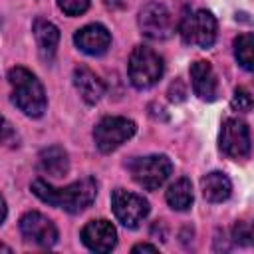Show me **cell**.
Returning a JSON list of instances; mask_svg holds the SVG:
<instances>
[{
	"label": "cell",
	"mask_w": 254,
	"mask_h": 254,
	"mask_svg": "<svg viewBox=\"0 0 254 254\" xmlns=\"http://www.w3.org/2000/svg\"><path fill=\"white\" fill-rule=\"evenodd\" d=\"M20 232L28 242L42 246V248H50L58 242L56 224L48 216L36 210H30L20 218Z\"/></svg>",
	"instance_id": "30bf717a"
},
{
	"label": "cell",
	"mask_w": 254,
	"mask_h": 254,
	"mask_svg": "<svg viewBox=\"0 0 254 254\" xmlns=\"http://www.w3.org/2000/svg\"><path fill=\"white\" fill-rule=\"evenodd\" d=\"M81 242L91 252H111L117 244V230L109 220H91L81 230Z\"/></svg>",
	"instance_id": "8fae6325"
},
{
	"label": "cell",
	"mask_w": 254,
	"mask_h": 254,
	"mask_svg": "<svg viewBox=\"0 0 254 254\" xmlns=\"http://www.w3.org/2000/svg\"><path fill=\"white\" fill-rule=\"evenodd\" d=\"M200 187H202V196L208 202H222L232 192L230 179L220 171H212V173L204 175L202 181H200Z\"/></svg>",
	"instance_id": "9a60e30c"
},
{
	"label": "cell",
	"mask_w": 254,
	"mask_h": 254,
	"mask_svg": "<svg viewBox=\"0 0 254 254\" xmlns=\"http://www.w3.org/2000/svg\"><path fill=\"white\" fill-rule=\"evenodd\" d=\"M75 46L89 56H101L107 52L109 44H111V34L105 26L101 24H87L81 30L75 32L73 36Z\"/></svg>",
	"instance_id": "7c38bea8"
},
{
	"label": "cell",
	"mask_w": 254,
	"mask_h": 254,
	"mask_svg": "<svg viewBox=\"0 0 254 254\" xmlns=\"http://www.w3.org/2000/svg\"><path fill=\"white\" fill-rule=\"evenodd\" d=\"M58 6L67 16H79L89 8V0H58Z\"/></svg>",
	"instance_id": "44dd1931"
},
{
	"label": "cell",
	"mask_w": 254,
	"mask_h": 254,
	"mask_svg": "<svg viewBox=\"0 0 254 254\" xmlns=\"http://www.w3.org/2000/svg\"><path fill=\"white\" fill-rule=\"evenodd\" d=\"M127 69L129 79L137 89H149L163 75V58L147 46H137L129 56Z\"/></svg>",
	"instance_id": "3957f363"
},
{
	"label": "cell",
	"mask_w": 254,
	"mask_h": 254,
	"mask_svg": "<svg viewBox=\"0 0 254 254\" xmlns=\"http://www.w3.org/2000/svg\"><path fill=\"white\" fill-rule=\"evenodd\" d=\"M171 171H173V163L165 155H147L129 161V173L133 181L147 190L159 189L169 179Z\"/></svg>",
	"instance_id": "277c9868"
},
{
	"label": "cell",
	"mask_w": 254,
	"mask_h": 254,
	"mask_svg": "<svg viewBox=\"0 0 254 254\" xmlns=\"http://www.w3.org/2000/svg\"><path fill=\"white\" fill-rule=\"evenodd\" d=\"M181 36L185 44L210 48L216 40V18L208 10H196L181 20Z\"/></svg>",
	"instance_id": "5b68a950"
},
{
	"label": "cell",
	"mask_w": 254,
	"mask_h": 254,
	"mask_svg": "<svg viewBox=\"0 0 254 254\" xmlns=\"http://www.w3.org/2000/svg\"><path fill=\"white\" fill-rule=\"evenodd\" d=\"M234 56L244 69L250 71L254 67V36L252 34L244 32L234 40Z\"/></svg>",
	"instance_id": "d6986e66"
},
{
	"label": "cell",
	"mask_w": 254,
	"mask_h": 254,
	"mask_svg": "<svg viewBox=\"0 0 254 254\" xmlns=\"http://www.w3.org/2000/svg\"><path fill=\"white\" fill-rule=\"evenodd\" d=\"M220 151L230 159H246L250 155V131L248 125L240 119H226L218 137Z\"/></svg>",
	"instance_id": "9c48e42d"
},
{
	"label": "cell",
	"mask_w": 254,
	"mask_h": 254,
	"mask_svg": "<svg viewBox=\"0 0 254 254\" xmlns=\"http://www.w3.org/2000/svg\"><path fill=\"white\" fill-rule=\"evenodd\" d=\"M32 192L40 200H44L56 208H64L65 212L75 214V212H81L83 208H87L95 200L97 183L93 177H83L67 187L58 189V187L46 183L44 179H36L32 183Z\"/></svg>",
	"instance_id": "6da1fadb"
},
{
	"label": "cell",
	"mask_w": 254,
	"mask_h": 254,
	"mask_svg": "<svg viewBox=\"0 0 254 254\" xmlns=\"http://www.w3.org/2000/svg\"><path fill=\"white\" fill-rule=\"evenodd\" d=\"M6 214H8V208H6V200H4V196L0 194V224L6 220Z\"/></svg>",
	"instance_id": "d4e9b609"
},
{
	"label": "cell",
	"mask_w": 254,
	"mask_h": 254,
	"mask_svg": "<svg viewBox=\"0 0 254 254\" xmlns=\"http://www.w3.org/2000/svg\"><path fill=\"white\" fill-rule=\"evenodd\" d=\"M135 133V123L127 117H103L93 129L95 147L101 153H111Z\"/></svg>",
	"instance_id": "8992f818"
},
{
	"label": "cell",
	"mask_w": 254,
	"mask_h": 254,
	"mask_svg": "<svg viewBox=\"0 0 254 254\" xmlns=\"http://www.w3.org/2000/svg\"><path fill=\"white\" fill-rule=\"evenodd\" d=\"M0 252H12V248H10V246H6V244H2V242H0Z\"/></svg>",
	"instance_id": "484cf974"
},
{
	"label": "cell",
	"mask_w": 254,
	"mask_h": 254,
	"mask_svg": "<svg viewBox=\"0 0 254 254\" xmlns=\"http://www.w3.org/2000/svg\"><path fill=\"white\" fill-rule=\"evenodd\" d=\"M131 252L133 254H137V252H157V246H151V244H135L131 248Z\"/></svg>",
	"instance_id": "cb8c5ba5"
},
{
	"label": "cell",
	"mask_w": 254,
	"mask_h": 254,
	"mask_svg": "<svg viewBox=\"0 0 254 254\" xmlns=\"http://www.w3.org/2000/svg\"><path fill=\"white\" fill-rule=\"evenodd\" d=\"M190 83L194 93L204 99V101H214L216 93H218V83H216V75L214 69L208 62L198 60L190 65Z\"/></svg>",
	"instance_id": "4fadbf2b"
},
{
	"label": "cell",
	"mask_w": 254,
	"mask_h": 254,
	"mask_svg": "<svg viewBox=\"0 0 254 254\" xmlns=\"http://www.w3.org/2000/svg\"><path fill=\"white\" fill-rule=\"evenodd\" d=\"M67 169H69V159H67V153L60 145L42 149V153H40V171L42 173L60 179L67 173Z\"/></svg>",
	"instance_id": "2e32d148"
},
{
	"label": "cell",
	"mask_w": 254,
	"mask_h": 254,
	"mask_svg": "<svg viewBox=\"0 0 254 254\" xmlns=\"http://www.w3.org/2000/svg\"><path fill=\"white\" fill-rule=\"evenodd\" d=\"M8 81L12 85L14 105L28 117H40L46 111V93L40 79L26 67H12L8 71Z\"/></svg>",
	"instance_id": "7a4b0ae2"
},
{
	"label": "cell",
	"mask_w": 254,
	"mask_h": 254,
	"mask_svg": "<svg viewBox=\"0 0 254 254\" xmlns=\"http://www.w3.org/2000/svg\"><path fill=\"white\" fill-rule=\"evenodd\" d=\"M232 238L236 244H242V246H248L252 242V228L248 222H236L234 228H232Z\"/></svg>",
	"instance_id": "7402d4cb"
},
{
	"label": "cell",
	"mask_w": 254,
	"mask_h": 254,
	"mask_svg": "<svg viewBox=\"0 0 254 254\" xmlns=\"http://www.w3.org/2000/svg\"><path fill=\"white\" fill-rule=\"evenodd\" d=\"M232 107L236 111H242V113L250 111L252 109V95H250V91L244 89V87H236L234 95H232Z\"/></svg>",
	"instance_id": "ffe728a7"
},
{
	"label": "cell",
	"mask_w": 254,
	"mask_h": 254,
	"mask_svg": "<svg viewBox=\"0 0 254 254\" xmlns=\"http://www.w3.org/2000/svg\"><path fill=\"white\" fill-rule=\"evenodd\" d=\"M165 198H167V202H169V206L173 210H187V208H190V204H192V185H190V181L185 179V177L175 181L169 187Z\"/></svg>",
	"instance_id": "ac0fdd59"
},
{
	"label": "cell",
	"mask_w": 254,
	"mask_h": 254,
	"mask_svg": "<svg viewBox=\"0 0 254 254\" xmlns=\"http://www.w3.org/2000/svg\"><path fill=\"white\" fill-rule=\"evenodd\" d=\"M73 83H75V89L79 91L81 99L89 105L97 103L101 99V95L105 93L103 81L85 65H79L73 69Z\"/></svg>",
	"instance_id": "5bb4252c"
},
{
	"label": "cell",
	"mask_w": 254,
	"mask_h": 254,
	"mask_svg": "<svg viewBox=\"0 0 254 254\" xmlns=\"http://www.w3.org/2000/svg\"><path fill=\"white\" fill-rule=\"evenodd\" d=\"M111 208L117 220L127 228H137L149 214V202L135 192L115 189L111 194Z\"/></svg>",
	"instance_id": "52a82bcc"
},
{
	"label": "cell",
	"mask_w": 254,
	"mask_h": 254,
	"mask_svg": "<svg viewBox=\"0 0 254 254\" xmlns=\"http://www.w3.org/2000/svg\"><path fill=\"white\" fill-rule=\"evenodd\" d=\"M139 28H141L143 36H147L151 40H167L173 34L175 24H173V16L165 4L149 2L139 12Z\"/></svg>",
	"instance_id": "ba28073f"
},
{
	"label": "cell",
	"mask_w": 254,
	"mask_h": 254,
	"mask_svg": "<svg viewBox=\"0 0 254 254\" xmlns=\"http://www.w3.org/2000/svg\"><path fill=\"white\" fill-rule=\"evenodd\" d=\"M34 36H36V44H38V50H40L42 58H46V60L54 58L56 48H58V42H60L58 28L52 22L36 20L34 22Z\"/></svg>",
	"instance_id": "e0dca14e"
},
{
	"label": "cell",
	"mask_w": 254,
	"mask_h": 254,
	"mask_svg": "<svg viewBox=\"0 0 254 254\" xmlns=\"http://www.w3.org/2000/svg\"><path fill=\"white\" fill-rule=\"evenodd\" d=\"M14 139V129H12V123L0 115V143H10Z\"/></svg>",
	"instance_id": "603a6c76"
}]
</instances>
